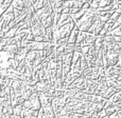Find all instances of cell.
I'll list each match as a JSON object with an SVG mask.
<instances>
[{"mask_svg":"<svg viewBox=\"0 0 121 118\" xmlns=\"http://www.w3.org/2000/svg\"><path fill=\"white\" fill-rule=\"evenodd\" d=\"M117 68H119V69H121V56H120V58H119V63H118Z\"/></svg>","mask_w":121,"mask_h":118,"instance_id":"277c9868","label":"cell"},{"mask_svg":"<svg viewBox=\"0 0 121 118\" xmlns=\"http://www.w3.org/2000/svg\"><path fill=\"white\" fill-rule=\"evenodd\" d=\"M108 54V53H107ZM119 58L120 55L117 54H108V60H109V65L111 68H116L119 63Z\"/></svg>","mask_w":121,"mask_h":118,"instance_id":"7a4b0ae2","label":"cell"},{"mask_svg":"<svg viewBox=\"0 0 121 118\" xmlns=\"http://www.w3.org/2000/svg\"><path fill=\"white\" fill-rule=\"evenodd\" d=\"M117 93H119V92H118L116 89H114V88H108L107 91L102 95V98L105 99V100H109L115 94H117Z\"/></svg>","mask_w":121,"mask_h":118,"instance_id":"3957f363","label":"cell"},{"mask_svg":"<svg viewBox=\"0 0 121 118\" xmlns=\"http://www.w3.org/2000/svg\"><path fill=\"white\" fill-rule=\"evenodd\" d=\"M104 24H105V23L98 17V18H97V20H96V22L94 23V25L91 27V29H90V31L88 32V33L91 34V35H95L96 37H98V36H100L102 30L104 29Z\"/></svg>","mask_w":121,"mask_h":118,"instance_id":"6da1fadb","label":"cell"}]
</instances>
